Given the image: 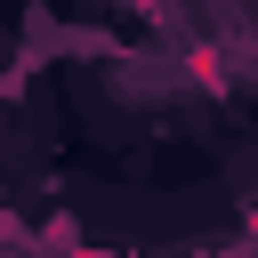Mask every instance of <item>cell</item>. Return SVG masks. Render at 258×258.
<instances>
[{
  "mask_svg": "<svg viewBox=\"0 0 258 258\" xmlns=\"http://www.w3.org/2000/svg\"><path fill=\"white\" fill-rule=\"evenodd\" d=\"M210 258H234V250H210Z\"/></svg>",
  "mask_w": 258,
  "mask_h": 258,
  "instance_id": "cell-1",
  "label": "cell"
}]
</instances>
